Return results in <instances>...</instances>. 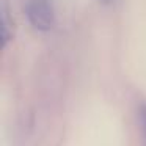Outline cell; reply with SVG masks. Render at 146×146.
Listing matches in <instances>:
<instances>
[{
  "mask_svg": "<svg viewBox=\"0 0 146 146\" xmlns=\"http://www.w3.org/2000/svg\"><path fill=\"white\" fill-rule=\"evenodd\" d=\"M25 14L32 27L38 32H49L54 27L55 14L49 0H30L25 7Z\"/></svg>",
  "mask_w": 146,
  "mask_h": 146,
  "instance_id": "6da1fadb",
  "label": "cell"
},
{
  "mask_svg": "<svg viewBox=\"0 0 146 146\" xmlns=\"http://www.w3.org/2000/svg\"><path fill=\"white\" fill-rule=\"evenodd\" d=\"M140 119H141L143 135H145V143H146V105H145V107H141V111H140Z\"/></svg>",
  "mask_w": 146,
  "mask_h": 146,
  "instance_id": "7a4b0ae2",
  "label": "cell"
},
{
  "mask_svg": "<svg viewBox=\"0 0 146 146\" xmlns=\"http://www.w3.org/2000/svg\"><path fill=\"white\" fill-rule=\"evenodd\" d=\"M99 2H101V3H104V5H108V3H111L113 0H99Z\"/></svg>",
  "mask_w": 146,
  "mask_h": 146,
  "instance_id": "3957f363",
  "label": "cell"
}]
</instances>
